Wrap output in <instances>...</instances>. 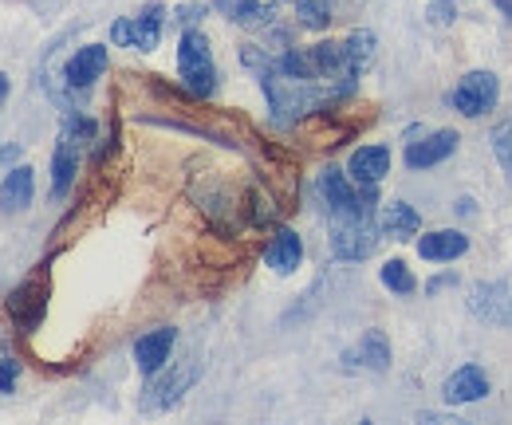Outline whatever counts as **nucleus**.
Listing matches in <instances>:
<instances>
[{"label": "nucleus", "mask_w": 512, "mask_h": 425, "mask_svg": "<svg viewBox=\"0 0 512 425\" xmlns=\"http://www.w3.org/2000/svg\"><path fill=\"white\" fill-rule=\"evenodd\" d=\"M375 233H379L375 229V205L355 209V213H339V217H331V252L339 260H367L379 244Z\"/></svg>", "instance_id": "f257e3e1"}, {"label": "nucleus", "mask_w": 512, "mask_h": 425, "mask_svg": "<svg viewBox=\"0 0 512 425\" xmlns=\"http://www.w3.org/2000/svg\"><path fill=\"white\" fill-rule=\"evenodd\" d=\"M178 71H182L186 91L197 95V99H209L217 91V67H213V52H209L205 32H197V28L182 32V40H178Z\"/></svg>", "instance_id": "f03ea898"}, {"label": "nucleus", "mask_w": 512, "mask_h": 425, "mask_svg": "<svg viewBox=\"0 0 512 425\" xmlns=\"http://www.w3.org/2000/svg\"><path fill=\"white\" fill-rule=\"evenodd\" d=\"M162 12H166L162 4H146V8H142V16H134V20H115L111 40H115L119 48L154 52V48H158V40H162V20H166Z\"/></svg>", "instance_id": "7ed1b4c3"}, {"label": "nucleus", "mask_w": 512, "mask_h": 425, "mask_svg": "<svg viewBox=\"0 0 512 425\" xmlns=\"http://www.w3.org/2000/svg\"><path fill=\"white\" fill-rule=\"evenodd\" d=\"M497 95H501V83L493 71H469V75H461V83L453 91V107L465 119H481L485 111H493Z\"/></svg>", "instance_id": "20e7f679"}, {"label": "nucleus", "mask_w": 512, "mask_h": 425, "mask_svg": "<svg viewBox=\"0 0 512 425\" xmlns=\"http://www.w3.org/2000/svg\"><path fill=\"white\" fill-rule=\"evenodd\" d=\"M193 378H197V359H186L182 366H174L170 374H154V382L146 386V398H142V410H166V406H174L186 390L193 386Z\"/></svg>", "instance_id": "39448f33"}, {"label": "nucleus", "mask_w": 512, "mask_h": 425, "mask_svg": "<svg viewBox=\"0 0 512 425\" xmlns=\"http://www.w3.org/2000/svg\"><path fill=\"white\" fill-rule=\"evenodd\" d=\"M8 315L16 319V327L24 335H32L44 319V284L40 280H24L12 296H8Z\"/></svg>", "instance_id": "423d86ee"}, {"label": "nucleus", "mask_w": 512, "mask_h": 425, "mask_svg": "<svg viewBox=\"0 0 512 425\" xmlns=\"http://www.w3.org/2000/svg\"><path fill=\"white\" fill-rule=\"evenodd\" d=\"M174 327H158V331H146L138 343H134V363L146 378H154L162 366L170 363V351H174Z\"/></svg>", "instance_id": "0eeeda50"}, {"label": "nucleus", "mask_w": 512, "mask_h": 425, "mask_svg": "<svg viewBox=\"0 0 512 425\" xmlns=\"http://www.w3.org/2000/svg\"><path fill=\"white\" fill-rule=\"evenodd\" d=\"M453 150H457V134L453 130H434L430 138L406 146V166L410 170H430V166L446 162Z\"/></svg>", "instance_id": "6e6552de"}, {"label": "nucleus", "mask_w": 512, "mask_h": 425, "mask_svg": "<svg viewBox=\"0 0 512 425\" xmlns=\"http://www.w3.org/2000/svg\"><path fill=\"white\" fill-rule=\"evenodd\" d=\"M347 174L355 185H379L390 174V150L386 146H359L347 162Z\"/></svg>", "instance_id": "1a4fd4ad"}, {"label": "nucleus", "mask_w": 512, "mask_h": 425, "mask_svg": "<svg viewBox=\"0 0 512 425\" xmlns=\"http://www.w3.org/2000/svg\"><path fill=\"white\" fill-rule=\"evenodd\" d=\"M107 71V48L103 44H87V48H79L71 60H67L64 75H67V87H91L99 75Z\"/></svg>", "instance_id": "9d476101"}, {"label": "nucleus", "mask_w": 512, "mask_h": 425, "mask_svg": "<svg viewBox=\"0 0 512 425\" xmlns=\"http://www.w3.org/2000/svg\"><path fill=\"white\" fill-rule=\"evenodd\" d=\"M446 402L449 406H461V402H481L489 394V378L481 366H461L446 378Z\"/></svg>", "instance_id": "9b49d317"}, {"label": "nucleus", "mask_w": 512, "mask_h": 425, "mask_svg": "<svg viewBox=\"0 0 512 425\" xmlns=\"http://www.w3.org/2000/svg\"><path fill=\"white\" fill-rule=\"evenodd\" d=\"M300 260H304V241H300L292 229H276V237L264 248V264H268L272 272L288 276V272L300 268Z\"/></svg>", "instance_id": "f8f14e48"}, {"label": "nucleus", "mask_w": 512, "mask_h": 425, "mask_svg": "<svg viewBox=\"0 0 512 425\" xmlns=\"http://www.w3.org/2000/svg\"><path fill=\"white\" fill-rule=\"evenodd\" d=\"M379 229H383V237H390V241H410V237H418L422 217L406 201H390L383 209V217H379Z\"/></svg>", "instance_id": "ddd939ff"}, {"label": "nucleus", "mask_w": 512, "mask_h": 425, "mask_svg": "<svg viewBox=\"0 0 512 425\" xmlns=\"http://www.w3.org/2000/svg\"><path fill=\"white\" fill-rule=\"evenodd\" d=\"M343 363L367 366V370H386V366H390V343H386V335L383 331H367V335L359 339V347H351V351L343 355Z\"/></svg>", "instance_id": "4468645a"}, {"label": "nucleus", "mask_w": 512, "mask_h": 425, "mask_svg": "<svg viewBox=\"0 0 512 425\" xmlns=\"http://www.w3.org/2000/svg\"><path fill=\"white\" fill-rule=\"evenodd\" d=\"M213 8L221 16H229L233 24H241V28L272 24V16H276V8L272 4H260V0H213Z\"/></svg>", "instance_id": "2eb2a0df"}, {"label": "nucleus", "mask_w": 512, "mask_h": 425, "mask_svg": "<svg viewBox=\"0 0 512 425\" xmlns=\"http://www.w3.org/2000/svg\"><path fill=\"white\" fill-rule=\"evenodd\" d=\"M28 205H32V170L28 166H16L0 182V209L4 213H20Z\"/></svg>", "instance_id": "dca6fc26"}, {"label": "nucleus", "mask_w": 512, "mask_h": 425, "mask_svg": "<svg viewBox=\"0 0 512 425\" xmlns=\"http://www.w3.org/2000/svg\"><path fill=\"white\" fill-rule=\"evenodd\" d=\"M75 170H79V142L64 134L56 146V158H52V193L56 197H67V189L75 182Z\"/></svg>", "instance_id": "f3484780"}, {"label": "nucleus", "mask_w": 512, "mask_h": 425, "mask_svg": "<svg viewBox=\"0 0 512 425\" xmlns=\"http://www.w3.org/2000/svg\"><path fill=\"white\" fill-rule=\"evenodd\" d=\"M465 248H469V237H465V233H457V229H438V233H430V237H422V241H418L422 260H438V264L457 260Z\"/></svg>", "instance_id": "a211bd4d"}, {"label": "nucleus", "mask_w": 512, "mask_h": 425, "mask_svg": "<svg viewBox=\"0 0 512 425\" xmlns=\"http://www.w3.org/2000/svg\"><path fill=\"white\" fill-rule=\"evenodd\" d=\"M375 32H351L347 40H343V48H347V60H351V67H355V75H363L371 63H375Z\"/></svg>", "instance_id": "6ab92c4d"}, {"label": "nucleus", "mask_w": 512, "mask_h": 425, "mask_svg": "<svg viewBox=\"0 0 512 425\" xmlns=\"http://www.w3.org/2000/svg\"><path fill=\"white\" fill-rule=\"evenodd\" d=\"M383 284L390 288V292H398V296H410V292L418 288L414 272H410L402 260H386V264H383Z\"/></svg>", "instance_id": "aec40b11"}, {"label": "nucleus", "mask_w": 512, "mask_h": 425, "mask_svg": "<svg viewBox=\"0 0 512 425\" xmlns=\"http://www.w3.org/2000/svg\"><path fill=\"white\" fill-rule=\"evenodd\" d=\"M296 16L304 28H327L331 8H327V0H296Z\"/></svg>", "instance_id": "412c9836"}, {"label": "nucleus", "mask_w": 512, "mask_h": 425, "mask_svg": "<svg viewBox=\"0 0 512 425\" xmlns=\"http://www.w3.org/2000/svg\"><path fill=\"white\" fill-rule=\"evenodd\" d=\"M493 150H497L501 166L512 174V122H505V126H497V130H493Z\"/></svg>", "instance_id": "4be33fe9"}, {"label": "nucleus", "mask_w": 512, "mask_h": 425, "mask_svg": "<svg viewBox=\"0 0 512 425\" xmlns=\"http://www.w3.org/2000/svg\"><path fill=\"white\" fill-rule=\"evenodd\" d=\"M16 378H20V366L12 359H0V394H8L16 386Z\"/></svg>", "instance_id": "5701e85b"}, {"label": "nucleus", "mask_w": 512, "mask_h": 425, "mask_svg": "<svg viewBox=\"0 0 512 425\" xmlns=\"http://www.w3.org/2000/svg\"><path fill=\"white\" fill-rule=\"evenodd\" d=\"M201 16H205V8H201V4H182V8H178V24H186V28H193Z\"/></svg>", "instance_id": "b1692460"}, {"label": "nucleus", "mask_w": 512, "mask_h": 425, "mask_svg": "<svg viewBox=\"0 0 512 425\" xmlns=\"http://www.w3.org/2000/svg\"><path fill=\"white\" fill-rule=\"evenodd\" d=\"M4 95H8V75L0 71V103H4Z\"/></svg>", "instance_id": "393cba45"}, {"label": "nucleus", "mask_w": 512, "mask_h": 425, "mask_svg": "<svg viewBox=\"0 0 512 425\" xmlns=\"http://www.w3.org/2000/svg\"><path fill=\"white\" fill-rule=\"evenodd\" d=\"M493 4H497V8L505 12V16H512V0H493Z\"/></svg>", "instance_id": "a878e982"}]
</instances>
